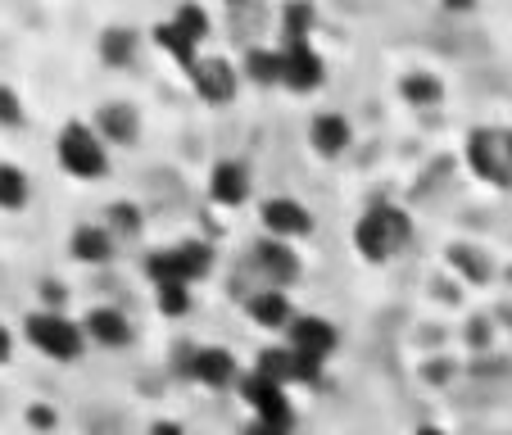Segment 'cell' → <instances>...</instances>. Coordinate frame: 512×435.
<instances>
[{"label":"cell","instance_id":"cell-1","mask_svg":"<svg viewBox=\"0 0 512 435\" xmlns=\"http://www.w3.org/2000/svg\"><path fill=\"white\" fill-rule=\"evenodd\" d=\"M55 159L73 182H100L109 173V145L91 123H64L55 141Z\"/></svg>","mask_w":512,"mask_h":435},{"label":"cell","instance_id":"cell-2","mask_svg":"<svg viewBox=\"0 0 512 435\" xmlns=\"http://www.w3.org/2000/svg\"><path fill=\"white\" fill-rule=\"evenodd\" d=\"M23 336H28V345L37 349V354L55 358V363H78L82 349H87L82 322L64 318V313H55V309L28 313V318H23Z\"/></svg>","mask_w":512,"mask_h":435},{"label":"cell","instance_id":"cell-3","mask_svg":"<svg viewBox=\"0 0 512 435\" xmlns=\"http://www.w3.org/2000/svg\"><path fill=\"white\" fill-rule=\"evenodd\" d=\"M467 164L490 186H512V132L508 127H476L467 136Z\"/></svg>","mask_w":512,"mask_h":435},{"label":"cell","instance_id":"cell-4","mask_svg":"<svg viewBox=\"0 0 512 435\" xmlns=\"http://www.w3.org/2000/svg\"><path fill=\"white\" fill-rule=\"evenodd\" d=\"M404 241H408V218L399 209H386V204H377L372 213H363V223L354 227L358 254H363V259H372V263L390 259V254H395Z\"/></svg>","mask_w":512,"mask_h":435},{"label":"cell","instance_id":"cell-5","mask_svg":"<svg viewBox=\"0 0 512 435\" xmlns=\"http://www.w3.org/2000/svg\"><path fill=\"white\" fill-rule=\"evenodd\" d=\"M241 390H245V404H250V413H254V426L290 431V399H286V386H277V381H268V377H259V372H250Z\"/></svg>","mask_w":512,"mask_h":435},{"label":"cell","instance_id":"cell-6","mask_svg":"<svg viewBox=\"0 0 512 435\" xmlns=\"http://www.w3.org/2000/svg\"><path fill=\"white\" fill-rule=\"evenodd\" d=\"M259 218H263V232H268V241H286V245H295L300 236H309V232H313L309 209H304L300 200H290V195H272V200H263Z\"/></svg>","mask_w":512,"mask_h":435},{"label":"cell","instance_id":"cell-7","mask_svg":"<svg viewBox=\"0 0 512 435\" xmlns=\"http://www.w3.org/2000/svg\"><path fill=\"white\" fill-rule=\"evenodd\" d=\"M286 349H295L300 358H309V363H327V354L336 349V327H331L327 318H295L286 331Z\"/></svg>","mask_w":512,"mask_h":435},{"label":"cell","instance_id":"cell-8","mask_svg":"<svg viewBox=\"0 0 512 435\" xmlns=\"http://www.w3.org/2000/svg\"><path fill=\"white\" fill-rule=\"evenodd\" d=\"M186 78L195 82V91H200L209 105H232L236 87H241V78H236V68L227 64V59H200Z\"/></svg>","mask_w":512,"mask_h":435},{"label":"cell","instance_id":"cell-9","mask_svg":"<svg viewBox=\"0 0 512 435\" xmlns=\"http://www.w3.org/2000/svg\"><path fill=\"white\" fill-rule=\"evenodd\" d=\"M322 78H327V73H322V59H318V50H313L309 41L281 50V87H290V91H318Z\"/></svg>","mask_w":512,"mask_h":435},{"label":"cell","instance_id":"cell-10","mask_svg":"<svg viewBox=\"0 0 512 435\" xmlns=\"http://www.w3.org/2000/svg\"><path fill=\"white\" fill-rule=\"evenodd\" d=\"M254 263H259L263 281H268L272 290L290 286V281L300 277V259H295V250H290L286 241H259L254 245Z\"/></svg>","mask_w":512,"mask_h":435},{"label":"cell","instance_id":"cell-11","mask_svg":"<svg viewBox=\"0 0 512 435\" xmlns=\"http://www.w3.org/2000/svg\"><path fill=\"white\" fill-rule=\"evenodd\" d=\"M82 331H87L91 345H105V349H123V345H132V322H127V313L109 309V304L91 309L87 318H82Z\"/></svg>","mask_w":512,"mask_h":435},{"label":"cell","instance_id":"cell-12","mask_svg":"<svg viewBox=\"0 0 512 435\" xmlns=\"http://www.w3.org/2000/svg\"><path fill=\"white\" fill-rule=\"evenodd\" d=\"M209 195H213V204H223V209H236V204H245V200H250V168L236 164V159L213 164Z\"/></svg>","mask_w":512,"mask_h":435},{"label":"cell","instance_id":"cell-13","mask_svg":"<svg viewBox=\"0 0 512 435\" xmlns=\"http://www.w3.org/2000/svg\"><path fill=\"white\" fill-rule=\"evenodd\" d=\"M245 309H250V318L259 322L263 331H290V322L300 318V313L290 309L286 290H272V286H268V290H254Z\"/></svg>","mask_w":512,"mask_h":435},{"label":"cell","instance_id":"cell-14","mask_svg":"<svg viewBox=\"0 0 512 435\" xmlns=\"http://www.w3.org/2000/svg\"><path fill=\"white\" fill-rule=\"evenodd\" d=\"M68 250H73V259H78V263L100 268V263L114 259V236H109L105 223H82L78 232L68 236Z\"/></svg>","mask_w":512,"mask_h":435},{"label":"cell","instance_id":"cell-15","mask_svg":"<svg viewBox=\"0 0 512 435\" xmlns=\"http://www.w3.org/2000/svg\"><path fill=\"white\" fill-rule=\"evenodd\" d=\"M309 145L318 150V155H327V159H336V155H345V145H349V123L340 114H318L309 123Z\"/></svg>","mask_w":512,"mask_h":435},{"label":"cell","instance_id":"cell-16","mask_svg":"<svg viewBox=\"0 0 512 435\" xmlns=\"http://www.w3.org/2000/svg\"><path fill=\"white\" fill-rule=\"evenodd\" d=\"M191 377L204 381V386H232L236 381V358L227 349H200L191 358Z\"/></svg>","mask_w":512,"mask_h":435},{"label":"cell","instance_id":"cell-17","mask_svg":"<svg viewBox=\"0 0 512 435\" xmlns=\"http://www.w3.org/2000/svg\"><path fill=\"white\" fill-rule=\"evenodd\" d=\"M96 132L105 145H127L136 136V109L132 105H105L96 118Z\"/></svg>","mask_w":512,"mask_h":435},{"label":"cell","instance_id":"cell-18","mask_svg":"<svg viewBox=\"0 0 512 435\" xmlns=\"http://www.w3.org/2000/svg\"><path fill=\"white\" fill-rule=\"evenodd\" d=\"M173 263H177V277L191 286V281H200L213 268V254L204 241H182V245H173Z\"/></svg>","mask_w":512,"mask_h":435},{"label":"cell","instance_id":"cell-19","mask_svg":"<svg viewBox=\"0 0 512 435\" xmlns=\"http://www.w3.org/2000/svg\"><path fill=\"white\" fill-rule=\"evenodd\" d=\"M32 200V182L19 164H0V209L5 213H19L23 204Z\"/></svg>","mask_w":512,"mask_h":435},{"label":"cell","instance_id":"cell-20","mask_svg":"<svg viewBox=\"0 0 512 435\" xmlns=\"http://www.w3.org/2000/svg\"><path fill=\"white\" fill-rule=\"evenodd\" d=\"M245 78H254L259 87H281V50L254 46L245 55Z\"/></svg>","mask_w":512,"mask_h":435},{"label":"cell","instance_id":"cell-21","mask_svg":"<svg viewBox=\"0 0 512 435\" xmlns=\"http://www.w3.org/2000/svg\"><path fill=\"white\" fill-rule=\"evenodd\" d=\"M168 23H173V28L182 32V37L191 41V46H200V41L209 37V14H204L200 5H182V10H177Z\"/></svg>","mask_w":512,"mask_h":435},{"label":"cell","instance_id":"cell-22","mask_svg":"<svg viewBox=\"0 0 512 435\" xmlns=\"http://www.w3.org/2000/svg\"><path fill=\"white\" fill-rule=\"evenodd\" d=\"M105 227H109V236H136L141 232V209L136 204H127V200H118V204H109V213H105Z\"/></svg>","mask_w":512,"mask_h":435},{"label":"cell","instance_id":"cell-23","mask_svg":"<svg viewBox=\"0 0 512 435\" xmlns=\"http://www.w3.org/2000/svg\"><path fill=\"white\" fill-rule=\"evenodd\" d=\"M155 300H159V309H164L168 318H182V313L191 309V286H182V281L155 286Z\"/></svg>","mask_w":512,"mask_h":435},{"label":"cell","instance_id":"cell-24","mask_svg":"<svg viewBox=\"0 0 512 435\" xmlns=\"http://www.w3.org/2000/svg\"><path fill=\"white\" fill-rule=\"evenodd\" d=\"M105 59L109 64H127L132 59V50H136V32H127V28H114V32H105Z\"/></svg>","mask_w":512,"mask_h":435},{"label":"cell","instance_id":"cell-25","mask_svg":"<svg viewBox=\"0 0 512 435\" xmlns=\"http://www.w3.org/2000/svg\"><path fill=\"white\" fill-rule=\"evenodd\" d=\"M28 114H23V100L10 82H0V127H23Z\"/></svg>","mask_w":512,"mask_h":435},{"label":"cell","instance_id":"cell-26","mask_svg":"<svg viewBox=\"0 0 512 435\" xmlns=\"http://www.w3.org/2000/svg\"><path fill=\"white\" fill-rule=\"evenodd\" d=\"M404 96L413 100V105H431V100H440V82H435V78H422V73H417V78L404 82Z\"/></svg>","mask_w":512,"mask_h":435},{"label":"cell","instance_id":"cell-27","mask_svg":"<svg viewBox=\"0 0 512 435\" xmlns=\"http://www.w3.org/2000/svg\"><path fill=\"white\" fill-rule=\"evenodd\" d=\"M10 354H14V336H10V327L0 322V363H10Z\"/></svg>","mask_w":512,"mask_h":435},{"label":"cell","instance_id":"cell-28","mask_svg":"<svg viewBox=\"0 0 512 435\" xmlns=\"http://www.w3.org/2000/svg\"><path fill=\"white\" fill-rule=\"evenodd\" d=\"M28 422L32 426H50L55 422V413H50V408H28Z\"/></svg>","mask_w":512,"mask_h":435},{"label":"cell","instance_id":"cell-29","mask_svg":"<svg viewBox=\"0 0 512 435\" xmlns=\"http://www.w3.org/2000/svg\"><path fill=\"white\" fill-rule=\"evenodd\" d=\"M145 435H186V431H182V426H177V422H155V426H150V431H145Z\"/></svg>","mask_w":512,"mask_h":435},{"label":"cell","instance_id":"cell-30","mask_svg":"<svg viewBox=\"0 0 512 435\" xmlns=\"http://www.w3.org/2000/svg\"><path fill=\"white\" fill-rule=\"evenodd\" d=\"M250 435H290V431H272V426H254Z\"/></svg>","mask_w":512,"mask_h":435},{"label":"cell","instance_id":"cell-31","mask_svg":"<svg viewBox=\"0 0 512 435\" xmlns=\"http://www.w3.org/2000/svg\"><path fill=\"white\" fill-rule=\"evenodd\" d=\"M417 435H445V431H440V426H422V431H417Z\"/></svg>","mask_w":512,"mask_h":435}]
</instances>
